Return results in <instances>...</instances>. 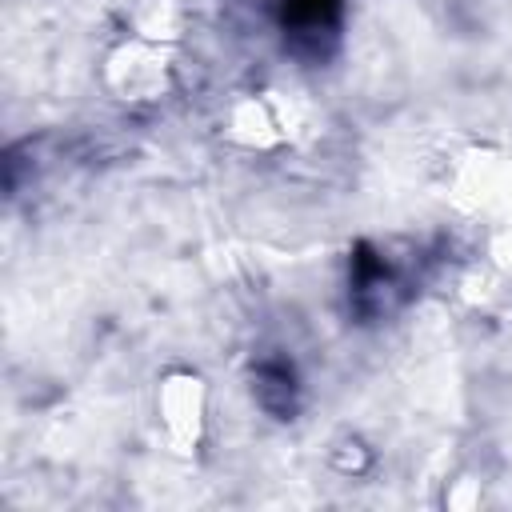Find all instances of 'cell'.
<instances>
[{
  "label": "cell",
  "mask_w": 512,
  "mask_h": 512,
  "mask_svg": "<svg viewBox=\"0 0 512 512\" xmlns=\"http://www.w3.org/2000/svg\"><path fill=\"white\" fill-rule=\"evenodd\" d=\"M280 20L296 40H320L340 20V0H280Z\"/></svg>",
  "instance_id": "1"
},
{
  "label": "cell",
  "mask_w": 512,
  "mask_h": 512,
  "mask_svg": "<svg viewBox=\"0 0 512 512\" xmlns=\"http://www.w3.org/2000/svg\"><path fill=\"white\" fill-rule=\"evenodd\" d=\"M256 392H260V404L272 412H292V404H296V384L284 364H264Z\"/></svg>",
  "instance_id": "2"
}]
</instances>
